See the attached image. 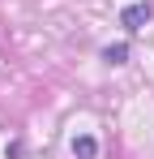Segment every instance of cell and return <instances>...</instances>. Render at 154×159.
I'll use <instances>...</instances> for the list:
<instances>
[{
	"instance_id": "cell-1",
	"label": "cell",
	"mask_w": 154,
	"mask_h": 159,
	"mask_svg": "<svg viewBox=\"0 0 154 159\" xmlns=\"http://www.w3.org/2000/svg\"><path fill=\"white\" fill-rule=\"evenodd\" d=\"M154 17V9L146 4V0H137V4H124L120 9V26L128 30V34H137V30H146V22Z\"/></svg>"
},
{
	"instance_id": "cell-2",
	"label": "cell",
	"mask_w": 154,
	"mask_h": 159,
	"mask_svg": "<svg viewBox=\"0 0 154 159\" xmlns=\"http://www.w3.org/2000/svg\"><path fill=\"white\" fill-rule=\"evenodd\" d=\"M73 155L77 159H94L99 155V142H94L90 133H81V138H73Z\"/></svg>"
},
{
	"instance_id": "cell-3",
	"label": "cell",
	"mask_w": 154,
	"mask_h": 159,
	"mask_svg": "<svg viewBox=\"0 0 154 159\" xmlns=\"http://www.w3.org/2000/svg\"><path fill=\"white\" fill-rule=\"evenodd\" d=\"M103 60H107V65H124L128 60V43H107V48H103Z\"/></svg>"
}]
</instances>
